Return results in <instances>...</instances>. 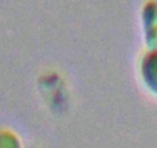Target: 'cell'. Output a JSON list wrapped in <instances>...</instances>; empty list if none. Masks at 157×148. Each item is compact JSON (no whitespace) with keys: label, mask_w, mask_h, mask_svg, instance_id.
<instances>
[{"label":"cell","mask_w":157,"mask_h":148,"mask_svg":"<svg viewBox=\"0 0 157 148\" xmlns=\"http://www.w3.org/2000/svg\"><path fill=\"white\" fill-rule=\"evenodd\" d=\"M139 72L145 88L157 96V46H149L140 57Z\"/></svg>","instance_id":"1"},{"label":"cell","mask_w":157,"mask_h":148,"mask_svg":"<svg viewBox=\"0 0 157 148\" xmlns=\"http://www.w3.org/2000/svg\"><path fill=\"white\" fill-rule=\"evenodd\" d=\"M0 148H22L20 139L10 128L0 130Z\"/></svg>","instance_id":"3"},{"label":"cell","mask_w":157,"mask_h":148,"mask_svg":"<svg viewBox=\"0 0 157 148\" xmlns=\"http://www.w3.org/2000/svg\"><path fill=\"white\" fill-rule=\"evenodd\" d=\"M145 42L149 46H157V2L146 0L140 11Z\"/></svg>","instance_id":"2"}]
</instances>
